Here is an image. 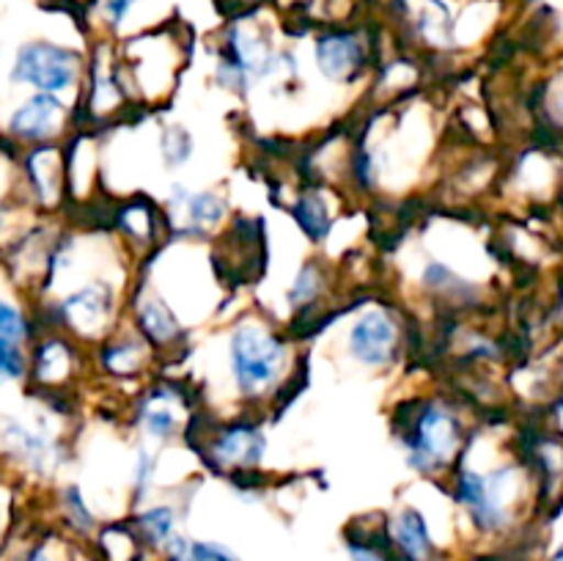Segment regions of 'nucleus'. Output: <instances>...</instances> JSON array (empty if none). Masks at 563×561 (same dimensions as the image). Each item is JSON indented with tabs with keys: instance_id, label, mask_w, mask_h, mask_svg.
<instances>
[{
	"instance_id": "4468645a",
	"label": "nucleus",
	"mask_w": 563,
	"mask_h": 561,
	"mask_svg": "<svg viewBox=\"0 0 563 561\" xmlns=\"http://www.w3.org/2000/svg\"><path fill=\"white\" fill-rule=\"evenodd\" d=\"M223 215V204L214 196H196L190 204H187V218L192 223H214Z\"/></svg>"
},
{
	"instance_id": "6ab92c4d",
	"label": "nucleus",
	"mask_w": 563,
	"mask_h": 561,
	"mask_svg": "<svg viewBox=\"0 0 563 561\" xmlns=\"http://www.w3.org/2000/svg\"><path fill=\"white\" fill-rule=\"evenodd\" d=\"M317 289H319V284H317V270L306 267L300 275H297V284H295V289L289 292V297H291V302L308 300V297H311Z\"/></svg>"
},
{
	"instance_id": "412c9836",
	"label": "nucleus",
	"mask_w": 563,
	"mask_h": 561,
	"mask_svg": "<svg viewBox=\"0 0 563 561\" xmlns=\"http://www.w3.org/2000/svg\"><path fill=\"white\" fill-rule=\"evenodd\" d=\"M146 427L152 429L154 435H168L170 429H174V416H170L168 410H148L146 413Z\"/></svg>"
},
{
	"instance_id": "7ed1b4c3",
	"label": "nucleus",
	"mask_w": 563,
	"mask_h": 561,
	"mask_svg": "<svg viewBox=\"0 0 563 561\" xmlns=\"http://www.w3.org/2000/svg\"><path fill=\"white\" fill-rule=\"evenodd\" d=\"M410 443V462L418 471H438L456 446V421L438 407H429L416 421Z\"/></svg>"
},
{
	"instance_id": "0eeeda50",
	"label": "nucleus",
	"mask_w": 563,
	"mask_h": 561,
	"mask_svg": "<svg viewBox=\"0 0 563 561\" xmlns=\"http://www.w3.org/2000/svg\"><path fill=\"white\" fill-rule=\"evenodd\" d=\"M390 534H394L396 548L401 550V559L405 561H423L432 550L429 542L427 520L418 515L416 509H405L394 522H390Z\"/></svg>"
},
{
	"instance_id": "5701e85b",
	"label": "nucleus",
	"mask_w": 563,
	"mask_h": 561,
	"mask_svg": "<svg viewBox=\"0 0 563 561\" xmlns=\"http://www.w3.org/2000/svg\"><path fill=\"white\" fill-rule=\"evenodd\" d=\"M148 479H152V460H148L146 451H141V462H137V493L141 495L148 487Z\"/></svg>"
},
{
	"instance_id": "1a4fd4ad",
	"label": "nucleus",
	"mask_w": 563,
	"mask_h": 561,
	"mask_svg": "<svg viewBox=\"0 0 563 561\" xmlns=\"http://www.w3.org/2000/svg\"><path fill=\"white\" fill-rule=\"evenodd\" d=\"M317 61L328 77H344L361 61V47L352 36H328L319 42Z\"/></svg>"
},
{
	"instance_id": "393cba45",
	"label": "nucleus",
	"mask_w": 563,
	"mask_h": 561,
	"mask_svg": "<svg viewBox=\"0 0 563 561\" xmlns=\"http://www.w3.org/2000/svg\"><path fill=\"white\" fill-rule=\"evenodd\" d=\"M27 561H49L47 559V553H44V550H36V553H31V559Z\"/></svg>"
},
{
	"instance_id": "39448f33",
	"label": "nucleus",
	"mask_w": 563,
	"mask_h": 561,
	"mask_svg": "<svg viewBox=\"0 0 563 561\" xmlns=\"http://www.w3.org/2000/svg\"><path fill=\"white\" fill-rule=\"evenodd\" d=\"M456 495L471 509L476 526L484 531H495L506 522L504 506H500V501H495L493 487L478 473H462L460 482H456Z\"/></svg>"
},
{
	"instance_id": "4be33fe9",
	"label": "nucleus",
	"mask_w": 563,
	"mask_h": 561,
	"mask_svg": "<svg viewBox=\"0 0 563 561\" xmlns=\"http://www.w3.org/2000/svg\"><path fill=\"white\" fill-rule=\"evenodd\" d=\"M350 553H352V561H396L390 559V556H379L377 550L372 548V544H350Z\"/></svg>"
},
{
	"instance_id": "f257e3e1",
	"label": "nucleus",
	"mask_w": 563,
	"mask_h": 561,
	"mask_svg": "<svg viewBox=\"0 0 563 561\" xmlns=\"http://www.w3.org/2000/svg\"><path fill=\"white\" fill-rule=\"evenodd\" d=\"M280 361H284V350L264 330L242 324L231 339V363H234L236 383L245 394H256L258 388L273 383L278 377Z\"/></svg>"
},
{
	"instance_id": "aec40b11",
	"label": "nucleus",
	"mask_w": 563,
	"mask_h": 561,
	"mask_svg": "<svg viewBox=\"0 0 563 561\" xmlns=\"http://www.w3.org/2000/svg\"><path fill=\"white\" fill-rule=\"evenodd\" d=\"M66 504H69L77 528H91V515H88L86 504H82V495L77 493V487H69V493H66Z\"/></svg>"
},
{
	"instance_id": "6e6552de",
	"label": "nucleus",
	"mask_w": 563,
	"mask_h": 561,
	"mask_svg": "<svg viewBox=\"0 0 563 561\" xmlns=\"http://www.w3.org/2000/svg\"><path fill=\"white\" fill-rule=\"evenodd\" d=\"M223 462H236V465H253L264 454V435L253 427H234L220 435L214 446Z\"/></svg>"
},
{
	"instance_id": "f03ea898",
	"label": "nucleus",
	"mask_w": 563,
	"mask_h": 561,
	"mask_svg": "<svg viewBox=\"0 0 563 561\" xmlns=\"http://www.w3.org/2000/svg\"><path fill=\"white\" fill-rule=\"evenodd\" d=\"M16 82L36 86L38 91H60L75 80V55L55 44L36 42L27 44L16 55V66L11 72Z\"/></svg>"
},
{
	"instance_id": "f3484780",
	"label": "nucleus",
	"mask_w": 563,
	"mask_h": 561,
	"mask_svg": "<svg viewBox=\"0 0 563 561\" xmlns=\"http://www.w3.org/2000/svg\"><path fill=\"white\" fill-rule=\"evenodd\" d=\"M165 154H168L170 163H181V160L190 154V138L185 130H168L165 132Z\"/></svg>"
},
{
	"instance_id": "9b49d317",
	"label": "nucleus",
	"mask_w": 563,
	"mask_h": 561,
	"mask_svg": "<svg viewBox=\"0 0 563 561\" xmlns=\"http://www.w3.org/2000/svg\"><path fill=\"white\" fill-rule=\"evenodd\" d=\"M64 311L69 314V319L77 328H80V324L93 328V324L99 322V317H104V300L99 297V289H82L80 295L69 297V300L64 302Z\"/></svg>"
},
{
	"instance_id": "2eb2a0df",
	"label": "nucleus",
	"mask_w": 563,
	"mask_h": 561,
	"mask_svg": "<svg viewBox=\"0 0 563 561\" xmlns=\"http://www.w3.org/2000/svg\"><path fill=\"white\" fill-rule=\"evenodd\" d=\"M187 561H240L231 550H225L223 544L212 542H192L187 548Z\"/></svg>"
},
{
	"instance_id": "f8f14e48",
	"label": "nucleus",
	"mask_w": 563,
	"mask_h": 561,
	"mask_svg": "<svg viewBox=\"0 0 563 561\" xmlns=\"http://www.w3.org/2000/svg\"><path fill=\"white\" fill-rule=\"evenodd\" d=\"M141 322H143V330H146L154 341H168L170 336L176 333L174 317H170L163 306H157V302H148V306L143 308Z\"/></svg>"
},
{
	"instance_id": "ddd939ff",
	"label": "nucleus",
	"mask_w": 563,
	"mask_h": 561,
	"mask_svg": "<svg viewBox=\"0 0 563 561\" xmlns=\"http://www.w3.org/2000/svg\"><path fill=\"white\" fill-rule=\"evenodd\" d=\"M141 528L154 544H165L174 531V512L159 506V509H148L146 515H141Z\"/></svg>"
},
{
	"instance_id": "b1692460",
	"label": "nucleus",
	"mask_w": 563,
	"mask_h": 561,
	"mask_svg": "<svg viewBox=\"0 0 563 561\" xmlns=\"http://www.w3.org/2000/svg\"><path fill=\"white\" fill-rule=\"evenodd\" d=\"M130 6H132V0H108V11H110V16H113V22H121V16L130 11Z\"/></svg>"
},
{
	"instance_id": "9d476101",
	"label": "nucleus",
	"mask_w": 563,
	"mask_h": 561,
	"mask_svg": "<svg viewBox=\"0 0 563 561\" xmlns=\"http://www.w3.org/2000/svg\"><path fill=\"white\" fill-rule=\"evenodd\" d=\"M295 220L311 240H322L328 234V209H324L322 198L317 196H302L295 207Z\"/></svg>"
},
{
	"instance_id": "a211bd4d",
	"label": "nucleus",
	"mask_w": 563,
	"mask_h": 561,
	"mask_svg": "<svg viewBox=\"0 0 563 561\" xmlns=\"http://www.w3.org/2000/svg\"><path fill=\"white\" fill-rule=\"evenodd\" d=\"M22 361L9 341L0 339V377H20Z\"/></svg>"
},
{
	"instance_id": "dca6fc26",
	"label": "nucleus",
	"mask_w": 563,
	"mask_h": 561,
	"mask_svg": "<svg viewBox=\"0 0 563 561\" xmlns=\"http://www.w3.org/2000/svg\"><path fill=\"white\" fill-rule=\"evenodd\" d=\"M22 336H25V322H22V317L11 306L0 302V339L20 341Z\"/></svg>"
},
{
	"instance_id": "423d86ee",
	"label": "nucleus",
	"mask_w": 563,
	"mask_h": 561,
	"mask_svg": "<svg viewBox=\"0 0 563 561\" xmlns=\"http://www.w3.org/2000/svg\"><path fill=\"white\" fill-rule=\"evenodd\" d=\"M60 119V105L49 94H38L31 102L22 105L11 116V132L20 138H44L55 130V121Z\"/></svg>"
},
{
	"instance_id": "20e7f679",
	"label": "nucleus",
	"mask_w": 563,
	"mask_h": 561,
	"mask_svg": "<svg viewBox=\"0 0 563 561\" xmlns=\"http://www.w3.org/2000/svg\"><path fill=\"white\" fill-rule=\"evenodd\" d=\"M350 344L357 361L379 366V363L388 361L390 346H394V324H390V319L383 311H368L352 328Z\"/></svg>"
}]
</instances>
